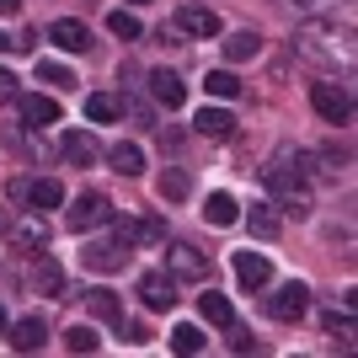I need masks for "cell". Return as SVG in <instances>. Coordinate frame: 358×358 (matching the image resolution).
Wrapping results in <instances>:
<instances>
[{"label":"cell","mask_w":358,"mask_h":358,"mask_svg":"<svg viewBox=\"0 0 358 358\" xmlns=\"http://www.w3.org/2000/svg\"><path fill=\"white\" fill-rule=\"evenodd\" d=\"M294 54L321 64V70H343V75H353V64H358L353 27H337V22H321V16L294 27Z\"/></svg>","instance_id":"obj_1"},{"label":"cell","mask_w":358,"mask_h":358,"mask_svg":"<svg viewBox=\"0 0 358 358\" xmlns=\"http://www.w3.org/2000/svg\"><path fill=\"white\" fill-rule=\"evenodd\" d=\"M262 182L284 198V214H294V220H305V214H310V193H305V155L278 150V155L262 166Z\"/></svg>","instance_id":"obj_2"},{"label":"cell","mask_w":358,"mask_h":358,"mask_svg":"<svg viewBox=\"0 0 358 358\" xmlns=\"http://www.w3.org/2000/svg\"><path fill=\"white\" fill-rule=\"evenodd\" d=\"M310 102H315V113H321L327 123H348L353 118V91H348L343 80H315Z\"/></svg>","instance_id":"obj_3"},{"label":"cell","mask_w":358,"mask_h":358,"mask_svg":"<svg viewBox=\"0 0 358 358\" xmlns=\"http://www.w3.org/2000/svg\"><path fill=\"white\" fill-rule=\"evenodd\" d=\"M305 310H310V289L299 284V278H289V284H278L268 294V315L273 321H299Z\"/></svg>","instance_id":"obj_4"},{"label":"cell","mask_w":358,"mask_h":358,"mask_svg":"<svg viewBox=\"0 0 358 358\" xmlns=\"http://www.w3.org/2000/svg\"><path fill=\"white\" fill-rule=\"evenodd\" d=\"M166 268H171V278H187V284H203V278H209V257L198 252V246H187V241H177V246L166 252Z\"/></svg>","instance_id":"obj_5"},{"label":"cell","mask_w":358,"mask_h":358,"mask_svg":"<svg viewBox=\"0 0 358 358\" xmlns=\"http://www.w3.org/2000/svg\"><path fill=\"white\" fill-rule=\"evenodd\" d=\"M96 224H113V203L107 193H80L70 203V230H96Z\"/></svg>","instance_id":"obj_6"},{"label":"cell","mask_w":358,"mask_h":358,"mask_svg":"<svg viewBox=\"0 0 358 358\" xmlns=\"http://www.w3.org/2000/svg\"><path fill=\"white\" fill-rule=\"evenodd\" d=\"M80 262H86L91 273H118L123 262H129V246H123L118 236H113V241H91L86 252H80Z\"/></svg>","instance_id":"obj_7"},{"label":"cell","mask_w":358,"mask_h":358,"mask_svg":"<svg viewBox=\"0 0 358 358\" xmlns=\"http://www.w3.org/2000/svg\"><path fill=\"white\" fill-rule=\"evenodd\" d=\"M139 299H145V310H171L177 305V278L171 273H145L139 278Z\"/></svg>","instance_id":"obj_8"},{"label":"cell","mask_w":358,"mask_h":358,"mask_svg":"<svg viewBox=\"0 0 358 358\" xmlns=\"http://www.w3.org/2000/svg\"><path fill=\"white\" fill-rule=\"evenodd\" d=\"M177 32H187V38H220V11L214 6H182Z\"/></svg>","instance_id":"obj_9"},{"label":"cell","mask_w":358,"mask_h":358,"mask_svg":"<svg viewBox=\"0 0 358 358\" xmlns=\"http://www.w3.org/2000/svg\"><path fill=\"white\" fill-rule=\"evenodd\" d=\"M150 96L171 113V107L187 102V80H182V75H171V70H155V75H150Z\"/></svg>","instance_id":"obj_10"},{"label":"cell","mask_w":358,"mask_h":358,"mask_svg":"<svg viewBox=\"0 0 358 358\" xmlns=\"http://www.w3.org/2000/svg\"><path fill=\"white\" fill-rule=\"evenodd\" d=\"M230 262H236V278H241V284H246V289H262V284H268V278H273L268 257H262V252H252V246H246V252H236V257H230Z\"/></svg>","instance_id":"obj_11"},{"label":"cell","mask_w":358,"mask_h":358,"mask_svg":"<svg viewBox=\"0 0 358 358\" xmlns=\"http://www.w3.org/2000/svg\"><path fill=\"white\" fill-rule=\"evenodd\" d=\"M48 38L64 48V54H86L91 48V32H86V22H75V16H59L54 27H48Z\"/></svg>","instance_id":"obj_12"},{"label":"cell","mask_w":358,"mask_h":358,"mask_svg":"<svg viewBox=\"0 0 358 358\" xmlns=\"http://www.w3.org/2000/svg\"><path fill=\"white\" fill-rule=\"evenodd\" d=\"M193 129L203 139H230L236 134V113H230V107H203V113L193 118Z\"/></svg>","instance_id":"obj_13"},{"label":"cell","mask_w":358,"mask_h":358,"mask_svg":"<svg viewBox=\"0 0 358 358\" xmlns=\"http://www.w3.org/2000/svg\"><path fill=\"white\" fill-rule=\"evenodd\" d=\"M22 123H32V129H48V123H59V102H54V96H43V91L22 96Z\"/></svg>","instance_id":"obj_14"},{"label":"cell","mask_w":358,"mask_h":358,"mask_svg":"<svg viewBox=\"0 0 358 358\" xmlns=\"http://www.w3.org/2000/svg\"><path fill=\"white\" fill-rule=\"evenodd\" d=\"M11 241L22 246V252H43V246H48V224H43V214L16 220V224H11Z\"/></svg>","instance_id":"obj_15"},{"label":"cell","mask_w":358,"mask_h":358,"mask_svg":"<svg viewBox=\"0 0 358 358\" xmlns=\"http://www.w3.org/2000/svg\"><path fill=\"white\" fill-rule=\"evenodd\" d=\"M43 343H48V327L38 321V315H22V321L11 327V348L16 353H38Z\"/></svg>","instance_id":"obj_16"},{"label":"cell","mask_w":358,"mask_h":358,"mask_svg":"<svg viewBox=\"0 0 358 358\" xmlns=\"http://www.w3.org/2000/svg\"><path fill=\"white\" fill-rule=\"evenodd\" d=\"M257 54H262V32L241 27V32L224 38V59H230V64H246V59H257Z\"/></svg>","instance_id":"obj_17"},{"label":"cell","mask_w":358,"mask_h":358,"mask_svg":"<svg viewBox=\"0 0 358 358\" xmlns=\"http://www.w3.org/2000/svg\"><path fill=\"white\" fill-rule=\"evenodd\" d=\"M155 193H161L166 203H182V198L193 193V177H187V171H182V166H166L161 177H155Z\"/></svg>","instance_id":"obj_18"},{"label":"cell","mask_w":358,"mask_h":358,"mask_svg":"<svg viewBox=\"0 0 358 358\" xmlns=\"http://www.w3.org/2000/svg\"><path fill=\"white\" fill-rule=\"evenodd\" d=\"M86 310L96 315V321H113V327H123V299L113 294V289H91V294H86Z\"/></svg>","instance_id":"obj_19"},{"label":"cell","mask_w":358,"mask_h":358,"mask_svg":"<svg viewBox=\"0 0 358 358\" xmlns=\"http://www.w3.org/2000/svg\"><path fill=\"white\" fill-rule=\"evenodd\" d=\"M32 284H38V294L59 299V294H64V268L54 262V257H38V273H32Z\"/></svg>","instance_id":"obj_20"},{"label":"cell","mask_w":358,"mask_h":358,"mask_svg":"<svg viewBox=\"0 0 358 358\" xmlns=\"http://www.w3.org/2000/svg\"><path fill=\"white\" fill-rule=\"evenodd\" d=\"M27 203H32L38 214H43V209H59V203H64V187H59L54 177H38V182L27 187Z\"/></svg>","instance_id":"obj_21"},{"label":"cell","mask_w":358,"mask_h":358,"mask_svg":"<svg viewBox=\"0 0 358 358\" xmlns=\"http://www.w3.org/2000/svg\"><path fill=\"white\" fill-rule=\"evenodd\" d=\"M198 310H203V321H209V327H236V310H230V299L224 294H198Z\"/></svg>","instance_id":"obj_22"},{"label":"cell","mask_w":358,"mask_h":358,"mask_svg":"<svg viewBox=\"0 0 358 358\" xmlns=\"http://www.w3.org/2000/svg\"><path fill=\"white\" fill-rule=\"evenodd\" d=\"M246 224H252V236H262V241H273L278 230H284V220H278V209H273V203H252Z\"/></svg>","instance_id":"obj_23"},{"label":"cell","mask_w":358,"mask_h":358,"mask_svg":"<svg viewBox=\"0 0 358 358\" xmlns=\"http://www.w3.org/2000/svg\"><path fill=\"white\" fill-rule=\"evenodd\" d=\"M203 220L209 224H236L241 220V203L230 193H209V203H203Z\"/></svg>","instance_id":"obj_24"},{"label":"cell","mask_w":358,"mask_h":358,"mask_svg":"<svg viewBox=\"0 0 358 358\" xmlns=\"http://www.w3.org/2000/svg\"><path fill=\"white\" fill-rule=\"evenodd\" d=\"M118 113H123V102L113 96V91H91V96H86V118L91 123H113Z\"/></svg>","instance_id":"obj_25"},{"label":"cell","mask_w":358,"mask_h":358,"mask_svg":"<svg viewBox=\"0 0 358 358\" xmlns=\"http://www.w3.org/2000/svg\"><path fill=\"white\" fill-rule=\"evenodd\" d=\"M96 155H102V145H96L91 134H80V129H75V134H64V161L86 166V161H96Z\"/></svg>","instance_id":"obj_26"},{"label":"cell","mask_w":358,"mask_h":358,"mask_svg":"<svg viewBox=\"0 0 358 358\" xmlns=\"http://www.w3.org/2000/svg\"><path fill=\"white\" fill-rule=\"evenodd\" d=\"M107 161H113V171H118V177H139V171H145L139 145H113V155H107Z\"/></svg>","instance_id":"obj_27"},{"label":"cell","mask_w":358,"mask_h":358,"mask_svg":"<svg viewBox=\"0 0 358 358\" xmlns=\"http://www.w3.org/2000/svg\"><path fill=\"white\" fill-rule=\"evenodd\" d=\"M107 27H113V38H123V43H134V38H145V27H139V16H134V11H123V6H118L113 16H107Z\"/></svg>","instance_id":"obj_28"},{"label":"cell","mask_w":358,"mask_h":358,"mask_svg":"<svg viewBox=\"0 0 358 358\" xmlns=\"http://www.w3.org/2000/svg\"><path fill=\"white\" fill-rule=\"evenodd\" d=\"M64 348H70V353H96V348H102V337H96L91 327H80V321H75V327L64 331Z\"/></svg>","instance_id":"obj_29"},{"label":"cell","mask_w":358,"mask_h":358,"mask_svg":"<svg viewBox=\"0 0 358 358\" xmlns=\"http://www.w3.org/2000/svg\"><path fill=\"white\" fill-rule=\"evenodd\" d=\"M203 86H209V96H224V102H230V96H241V80L230 70H209V80H203Z\"/></svg>","instance_id":"obj_30"},{"label":"cell","mask_w":358,"mask_h":358,"mask_svg":"<svg viewBox=\"0 0 358 358\" xmlns=\"http://www.w3.org/2000/svg\"><path fill=\"white\" fill-rule=\"evenodd\" d=\"M171 348H177V353H203V331L198 327H177L171 331Z\"/></svg>","instance_id":"obj_31"},{"label":"cell","mask_w":358,"mask_h":358,"mask_svg":"<svg viewBox=\"0 0 358 358\" xmlns=\"http://www.w3.org/2000/svg\"><path fill=\"white\" fill-rule=\"evenodd\" d=\"M38 80H48V86H75V75L64 70V64H54V59L38 64Z\"/></svg>","instance_id":"obj_32"},{"label":"cell","mask_w":358,"mask_h":358,"mask_svg":"<svg viewBox=\"0 0 358 358\" xmlns=\"http://www.w3.org/2000/svg\"><path fill=\"white\" fill-rule=\"evenodd\" d=\"M278 6H299V11H310V16H327V11H337L343 0H278Z\"/></svg>","instance_id":"obj_33"},{"label":"cell","mask_w":358,"mask_h":358,"mask_svg":"<svg viewBox=\"0 0 358 358\" xmlns=\"http://www.w3.org/2000/svg\"><path fill=\"white\" fill-rule=\"evenodd\" d=\"M230 353H257V337H246V331H236V337H230Z\"/></svg>","instance_id":"obj_34"},{"label":"cell","mask_w":358,"mask_h":358,"mask_svg":"<svg viewBox=\"0 0 358 358\" xmlns=\"http://www.w3.org/2000/svg\"><path fill=\"white\" fill-rule=\"evenodd\" d=\"M11 96H16V75L0 70V102H11Z\"/></svg>","instance_id":"obj_35"},{"label":"cell","mask_w":358,"mask_h":358,"mask_svg":"<svg viewBox=\"0 0 358 358\" xmlns=\"http://www.w3.org/2000/svg\"><path fill=\"white\" fill-rule=\"evenodd\" d=\"M11 11H22V0H0V16H11Z\"/></svg>","instance_id":"obj_36"},{"label":"cell","mask_w":358,"mask_h":358,"mask_svg":"<svg viewBox=\"0 0 358 358\" xmlns=\"http://www.w3.org/2000/svg\"><path fill=\"white\" fill-rule=\"evenodd\" d=\"M6 48H11V38H6V32H0V54H6Z\"/></svg>","instance_id":"obj_37"},{"label":"cell","mask_w":358,"mask_h":358,"mask_svg":"<svg viewBox=\"0 0 358 358\" xmlns=\"http://www.w3.org/2000/svg\"><path fill=\"white\" fill-rule=\"evenodd\" d=\"M0 331H6V310H0Z\"/></svg>","instance_id":"obj_38"},{"label":"cell","mask_w":358,"mask_h":358,"mask_svg":"<svg viewBox=\"0 0 358 358\" xmlns=\"http://www.w3.org/2000/svg\"><path fill=\"white\" fill-rule=\"evenodd\" d=\"M129 6H145V0H129Z\"/></svg>","instance_id":"obj_39"}]
</instances>
